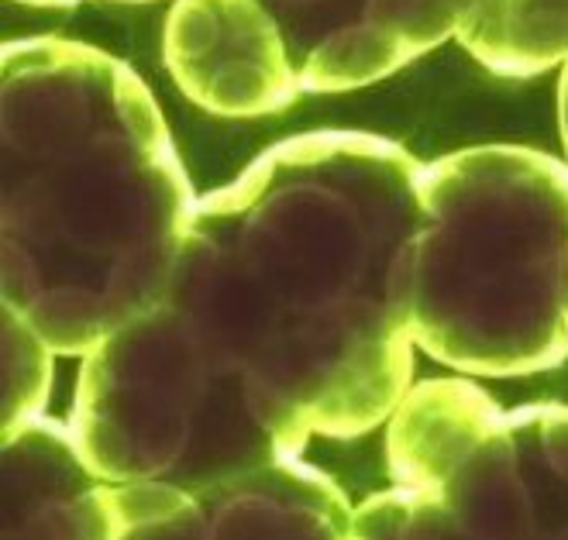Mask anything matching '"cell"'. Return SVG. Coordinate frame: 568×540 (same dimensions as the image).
<instances>
[{
    "label": "cell",
    "mask_w": 568,
    "mask_h": 540,
    "mask_svg": "<svg viewBox=\"0 0 568 540\" xmlns=\"http://www.w3.org/2000/svg\"><path fill=\"white\" fill-rule=\"evenodd\" d=\"M193 196L145 86L83 45L4 55V279L42 342L87 358L159 296Z\"/></svg>",
    "instance_id": "2"
},
{
    "label": "cell",
    "mask_w": 568,
    "mask_h": 540,
    "mask_svg": "<svg viewBox=\"0 0 568 540\" xmlns=\"http://www.w3.org/2000/svg\"><path fill=\"white\" fill-rule=\"evenodd\" d=\"M414 345L469 379H517L568 358V173L483 149L420 173L407 252Z\"/></svg>",
    "instance_id": "3"
},
{
    "label": "cell",
    "mask_w": 568,
    "mask_h": 540,
    "mask_svg": "<svg viewBox=\"0 0 568 540\" xmlns=\"http://www.w3.org/2000/svg\"><path fill=\"white\" fill-rule=\"evenodd\" d=\"M420 169L314 134L193 207L149 307L83 358L70 427L108 482L200 486L362 437L414 386Z\"/></svg>",
    "instance_id": "1"
},
{
    "label": "cell",
    "mask_w": 568,
    "mask_h": 540,
    "mask_svg": "<svg viewBox=\"0 0 568 540\" xmlns=\"http://www.w3.org/2000/svg\"><path fill=\"white\" fill-rule=\"evenodd\" d=\"M561 104H565V134H568V73H565V90H561Z\"/></svg>",
    "instance_id": "9"
},
{
    "label": "cell",
    "mask_w": 568,
    "mask_h": 540,
    "mask_svg": "<svg viewBox=\"0 0 568 540\" xmlns=\"http://www.w3.org/2000/svg\"><path fill=\"white\" fill-rule=\"evenodd\" d=\"M165 49L183 90L214 111H273L300 86L273 21L255 0H180Z\"/></svg>",
    "instance_id": "6"
},
{
    "label": "cell",
    "mask_w": 568,
    "mask_h": 540,
    "mask_svg": "<svg viewBox=\"0 0 568 540\" xmlns=\"http://www.w3.org/2000/svg\"><path fill=\"white\" fill-rule=\"evenodd\" d=\"M0 342H4V434H8L45 417L55 351L8 307H0Z\"/></svg>",
    "instance_id": "8"
},
{
    "label": "cell",
    "mask_w": 568,
    "mask_h": 540,
    "mask_svg": "<svg viewBox=\"0 0 568 540\" xmlns=\"http://www.w3.org/2000/svg\"><path fill=\"white\" fill-rule=\"evenodd\" d=\"M118 540H348L355 506L304 458L200 486H118Z\"/></svg>",
    "instance_id": "5"
},
{
    "label": "cell",
    "mask_w": 568,
    "mask_h": 540,
    "mask_svg": "<svg viewBox=\"0 0 568 540\" xmlns=\"http://www.w3.org/2000/svg\"><path fill=\"white\" fill-rule=\"evenodd\" d=\"M393 486L348 540H568V407H499L473 379H424L386 420Z\"/></svg>",
    "instance_id": "4"
},
{
    "label": "cell",
    "mask_w": 568,
    "mask_h": 540,
    "mask_svg": "<svg viewBox=\"0 0 568 540\" xmlns=\"http://www.w3.org/2000/svg\"><path fill=\"white\" fill-rule=\"evenodd\" d=\"M114 482L83 458L70 424L39 417L4 434V540H118Z\"/></svg>",
    "instance_id": "7"
}]
</instances>
